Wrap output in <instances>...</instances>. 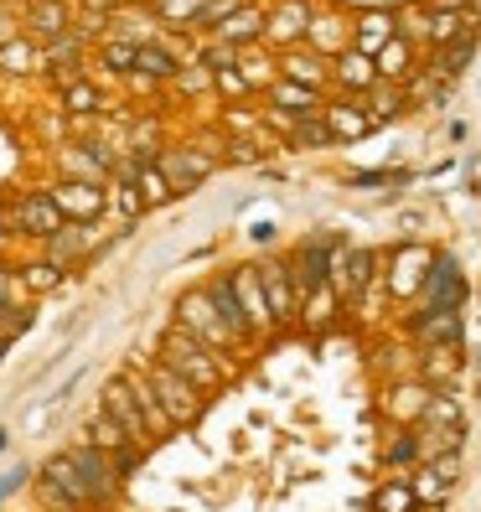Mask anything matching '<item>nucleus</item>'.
I'll return each mask as SVG.
<instances>
[{"label":"nucleus","instance_id":"nucleus-43","mask_svg":"<svg viewBox=\"0 0 481 512\" xmlns=\"http://www.w3.org/2000/svg\"><path fill=\"white\" fill-rule=\"evenodd\" d=\"M135 52H140V42H109L104 47V63L125 73V68H135Z\"/></svg>","mask_w":481,"mask_h":512},{"label":"nucleus","instance_id":"nucleus-29","mask_svg":"<svg viewBox=\"0 0 481 512\" xmlns=\"http://www.w3.org/2000/svg\"><path fill=\"white\" fill-rule=\"evenodd\" d=\"M88 445H99V450H109V456H119V450H130L135 440H130V435H125V430H119V425H114V419H109V414L99 409L94 419H88Z\"/></svg>","mask_w":481,"mask_h":512},{"label":"nucleus","instance_id":"nucleus-3","mask_svg":"<svg viewBox=\"0 0 481 512\" xmlns=\"http://www.w3.org/2000/svg\"><path fill=\"white\" fill-rule=\"evenodd\" d=\"M176 326H187L197 342H207L218 357L228 352V347H238V337L228 331V321L218 316V306H213V295L207 290H187L182 300H176Z\"/></svg>","mask_w":481,"mask_h":512},{"label":"nucleus","instance_id":"nucleus-9","mask_svg":"<svg viewBox=\"0 0 481 512\" xmlns=\"http://www.w3.org/2000/svg\"><path fill=\"white\" fill-rule=\"evenodd\" d=\"M425 306H435V311H461L466 306V275H461L456 254H435L430 280H425Z\"/></svg>","mask_w":481,"mask_h":512},{"label":"nucleus","instance_id":"nucleus-36","mask_svg":"<svg viewBox=\"0 0 481 512\" xmlns=\"http://www.w3.org/2000/svg\"><path fill=\"white\" fill-rule=\"evenodd\" d=\"M135 68H140V73H150V78H171V73H176V57H171V52H161V47H145V42H140Z\"/></svg>","mask_w":481,"mask_h":512},{"label":"nucleus","instance_id":"nucleus-20","mask_svg":"<svg viewBox=\"0 0 481 512\" xmlns=\"http://www.w3.org/2000/svg\"><path fill=\"white\" fill-rule=\"evenodd\" d=\"M280 78H290V83H300V88H321L332 83V57H321V52H306V47H290L285 57H280Z\"/></svg>","mask_w":481,"mask_h":512},{"label":"nucleus","instance_id":"nucleus-46","mask_svg":"<svg viewBox=\"0 0 481 512\" xmlns=\"http://www.w3.org/2000/svg\"><path fill=\"white\" fill-rule=\"evenodd\" d=\"M378 182H404V176H394V171H363V176H352V187H378Z\"/></svg>","mask_w":481,"mask_h":512},{"label":"nucleus","instance_id":"nucleus-49","mask_svg":"<svg viewBox=\"0 0 481 512\" xmlns=\"http://www.w3.org/2000/svg\"><path fill=\"white\" fill-rule=\"evenodd\" d=\"M6 440H11V435H6V430H0V450H6Z\"/></svg>","mask_w":481,"mask_h":512},{"label":"nucleus","instance_id":"nucleus-44","mask_svg":"<svg viewBox=\"0 0 481 512\" xmlns=\"http://www.w3.org/2000/svg\"><path fill=\"white\" fill-rule=\"evenodd\" d=\"M264 145L259 140H228V161H259Z\"/></svg>","mask_w":481,"mask_h":512},{"label":"nucleus","instance_id":"nucleus-5","mask_svg":"<svg viewBox=\"0 0 481 512\" xmlns=\"http://www.w3.org/2000/svg\"><path fill=\"white\" fill-rule=\"evenodd\" d=\"M68 461H73V471H78V481H83V492H88V507H94V502H109V497L119 492V471H114V456H109V450H99V445H73Z\"/></svg>","mask_w":481,"mask_h":512},{"label":"nucleus","instance_id":"nucleus-13","mask_svg":"<svg viewBox=\"0 0 481 512\" xmlns=\"http://www.w3.org/2000/svg\"><path fill=\"white\" fill-rule=\"evenodd\" d=\"M259 280H264V300H269V316H275V331L290 326V321H300V295H295V285H290L285 259L259 264Z\"/></svg>","mask_w":481,"mask_h":512},{"label":"nucleus","instance_id":"nucleus-6","mask_svg":"<svg viewBox=\"0 0 481 512\" xmlns=\"http://www.w3.org/2000/svg\"><path fill=\"white\" fill-rule=\"evenodd\" d=\"M104 414H109L135 445L156 440V435H150V419H145L140 399H135V388H130V378H109V388H104Z\"/></svg>","mask_w":481,"mask_h":512},{"label":"nucleus","instance_id":"nucleus-41","mask_svg":"<svg viewBox=\"0 0 481 512\" xmlns=\"http://www.w3.org/2000/svg\"><path fill=\"white\" fill-rule=\"evenodd\" d=\"M57 280H63V269H57L52 259H42V264H26V285H32V290H52Z\"/></svg>","mask_w":481,"mask_h":512},{"label":"nucleus","instance_id":"nucleus-34","mask_svg":"<svg viewBox=\"0 0 481 512\" xmlns=\"http://www.w3.org/2000/svg\"><path fill=\"white\" fill-rule=\"evenodd\" d=\"M414 461H425V450H419V430H404L383 445V466H414Z\"/></svg>","mask_w":481,"mask_h":512},{"label":"nucleus","instance_id":"nucleus-35","mask_svg":"<svg viewBox=\"0 0 481 512\" xmlns=\"http://www.w3.org/2000/svg\"><path fill=\"white\" fill-rule=\"evenodd\" d=\"M32 26L37 32H68V6L63 0H32Z\"/></svg>","mask_w":481,"mask_h":512},{"label":"nucleus","instance_id":"nucleus-18","mask_svg":"<svg viewBox=\"0 0 481 512\" xmlns=\"http://www.w3.org/2000/svg\"><path fill=\"white\" fill-rule=\"evenodd\" d=\"M332 78H337L342 94H373V88H378V63H373L368 52L347 47V52L332 57Z\"/></svg>","mask_w":481,"mask_h":512},{"label":"nucleus","instance_id":"nucleus-31","mask_svg":"<svg viewBox=\"0 0 481 512\" xmlns=\"http://www.w3.org/2000/svg\"><path fill=\"white\" fill-rule=\"evenodd\" d=\"M135 187H140L145 207H161V202H171V197H176V192H171V182L161 176V166H156V161H140V171H135Z\"/></svg>","mask_w":481,"mask_h":512},{"label":"nucleus","instance_id":"nucleus-39","mask_svg":"<svg viewBox=\"0 0 481 512\" xmlns=\"http://www.w3.org/2000/svg\"><path fill=\"white\" fill-rule=\"evenodd\" d=\"M26 326H32V311H26V306H16V300H6V306H0V337H21V331Z\"/></svg>","mask_w":481,"mask_h":512},{"label":"nucleus","instance_id":"nucleus-37","mask_svg":"<svg viewBox=\"0 0 481 512\" xmlns=\"http://www.w3.org/2000/svg\"><path fill=\"white\" fill-rule=\"evenodd\" d=\"M202 6H207V0H156V11H161L166 21H176V26H197Z\"/></svg>","mask_w":481,"mask_h":512},{"label":"nucleus","instance_id":"nucleus-28","mask_svg":"<svg viewBox=\"0 0 481 512\" xmlns=\"http://www.w3.org/2000/svg\"><path fill=\"white\" fill-rule=\"evenodd\" d=\"M218 32H223V42L238 52V47H244V42H254V37H264V16L254 11V6H244V11H238L233 21H223L218 26Z\"/></svg>","mask_w":481,"mask_h":512},{"label":"nucleus","instance_id":"nucleus-8","mask_svg":"<svg viewBox=\"0 0 481 512\" xmlns=\"http://www.w3.org/2000/svg\"><path fill=\"white\" fill-rule=\"evenodd\" d=\"M373 264H378L373 249H332V285L342 295V306L363 300V290L373 285Z\"/></svg>","mask_w":481,"mask_h":512},{"label":"nucleus","instance_id":"nucleus-17","mask_svg":"<svg viewBox=\"0 0 481 512\" xmlns=\"http://www.w3.org/2000/svg\"><path fill=\"white\" fill-rule=\"evenodd\" d=\"M52 202H57V213H63V218L94 223L104 213V187L99 182H63V187H52Z\"/></svg>","mask_w":481,"mask_h":512},{"label":"nucleus","instance_id":"nucleus-50","mask_svg":"<svg viewBox=\"0 0 481 512\" xmlns=\"http://www.w3.org/2000/svg\"><path fill=\"white\" fill-rule=\"evenodd\" d=\"M6 347H11V342H6V337H0V357H6Z\"/></svg>","mask_w":481,"mask_h":512},{"label":"nucleus","instance_id":"nucleus-10","mask_svg":"<svg viewBox=\"0 0 481 512\" xmlns=\"http://www.w3.org/2000/svg\"><path fill=\"white\" fill-rule=\"evenodd\" d=\"M430 264H435V254L419 249V244H404V249L388 254V290H394V300H399V295H414V290L425 295Z\"/></svg>","mask_w":481,"mask_h":512},{"label":"nucleus","instance_id":"nucleus-45","mask_svg":"<svg viewBox=\"0 0 481 512\" xmlns=\"http://www.w3.org/2000/svg\"><path fill=\"white\" fill-rule=\"evenodd\" d=\"M26 476H32V471H26V466H16V471H6V476H0V502H6L16 487H26Z\"/></svg>","mask_w":481,"mask_h":512},{"label":"nucleus","instance_id":"nucleus-23","mask_svg":"<svg viewBox=\"0 0 481 512\" xmlns=\"http://www.w3.org/2000/svg\"><path fill=\"white\" fill-rule=\"evenodd\" d=\"M337 311H342V295H337V285L326 280L321 290H311L306 300H300V321H306V331H326L337 321Z\"/></svg>","mask_w":481,"mask_h":512},{"label":"nucleus","instance_id":"nucleus-22","mask_svg":"<svg viewBox=\"0 0 481 512\" xmlns=\"http://www.w3.org/2000/svg\"><path fill=\"white\" fill-rule=\"evenodd\" d=\"M388 42H394V16H388V11H368L363 21H352V47L357 52L378 57Z\"/></svg>","mask_w":481,"mask_h":512},{"label":"nucleus","instance_id":"nucleus-27","mask_svg":"<svg viewBox=\"0 0 481 512\" xmlns=\"http://www.w3.org/2000/svg\"><path fill=\"white\" fill-rule=\"evenodd\" d=\"M88 228H94V223H68L63 233H52V238H47V254H52V264H57V269L73 264V259L88 249Z\"/></svg>","mask_w":481,"mask_h":512},{"label":"nucleus","instance_id":"nucleus-30","mask_svg":"<svg viewBox=\"0 0 481 512\" xmlns=\"http://www.w3.org/2000/svg\"><path fill=\"white\" fill-rule=\"evenodd\" d=\"M290 145H300V150H332V145H337V135L326 130V119H321V114H311V119H295Z\"/></svg>","mask_w":481,"mask_h":512},{"label":"nucleus","instance_id":"nucleus-48","mask_svg":"<svg viewBox=\"0 0 481 512\" xmlns=\"http://www.w3.org/2000/svg\"><path fill=\"white\" fill-rule=\"evenodd\" d=\"M6 290H11V269H0V306H6Z\"/></svg>","mask_w":481,"mask_h":512},{"label":"nucleus","instance_id":"nucleus-42","mask_svg":"<svg viewBox=\"0 0 481 512\" xmlns=\"http://www.w3.org/2000/svg\"><path fill=\"white\" fill-rule=\"evenodd\" d=\"M63 104H68L73 114H94V109H99V94H94L88 83H73L68 94H63Z\"/></svg>","mask_w":481,"mask_h":512},{"label":"nucleus","instance_id":"nucleus-21","mask_svg":"<svg viewBox=\"0 0 481 512\" xmlns=\"http://www.w3.org/2000/svg\"><path fill=\"white\" fill-rule=\"evenodd\" d=\"M207 295H213V306H218V316L228 321V331L238 337V347L244 342H254V331H249V321H244V306H238V295H233V275H213L202 285Z\"/></svg>","mask_w":481,"mask_h":512},{"label":"nucleus","instance_id":"nucleus-25","mask_svg":"<svg viewBox=\"0 0 481 512\" xmlns=\"http://www.w3.org/2000/svg\"><path fill=\"white\" fill-rule=\"evenodd\" d=\"M471 57H476V26H471V32H466L461 42H450V47H440L430 68H435V73H440L445 83H456V78H461V73L471 68Z\"/></svg>","mask_w":481,"mask_h":512},{"label":"nucleus","instance_id":"nucleus-14","mask_svg":"<svg viewBox=\"0 0 481 512\" xmlns=\"http://www.w3.org/2000/svg\"><path fill=\"white\" fill-rule=\"evenodd\" d=\"M311 21H316L311 0H280V6L264 16V37L295 47V42H306V37H311Z\"/></svg>","mask_w":481,"mask_h":512},{"label":"nucleus","instance_id":"nucleus-11","mask_svg":"<svg viewBox=\"0 0 481 512\" xmlns=\"http://www.w3.org/2000/svg\"><path fill=\"white\" fill-rule=\"evenodd\" d=\"M404 326H409V337L419 342V352H430V347H461V311L425 306V311H414Z\"/></svg>","mask_w":481,"mask_h":512},{"label":"nucleus","instance_id":"nucleus-33","mask_svg":"<svg viewBox=\"0 0 481 512\" xmlns=\"http://www.w3.org/2000/svg\"><path fill=\"white\" fill-rule=\"evenodd\" d=\"M461 368V347H430L425 363H419V373H425V383H440V378H456Z\"/></svg>","mask_w":481,"mask_h":512},{"label":"nucleus","instance_id":"nucleus-32","mask_svg":"<svg viewBox=\"0 0 481 512\" xmlns=\"http://www.w3.org/2000/svg\"><path fill=\"white\" fill-rule=\"evenodd\" d=\"M368 104H373L368 114L378 119V125H388V119H399V114H404L409 99H404V88H399V83H378L373 94H368Z\"/></svg>","mask_w":481,"mask_h":512},{"label":"nucleus","instance_id":"nucleus-2","mask_svg":"<svg viewBox=\"0 0 481 512\" xmlns=\"http://www.w3.org/2000/svg\"><path fill=\"white\" fill-rule=\"evenodd\" d=\"M145 383H150V394H156L161 414L171 419V430L197 425V419H202V394H197L182 373H171L166 363H150V368H145Z\"/></svg>","mask_w":481,"mask_h":512},{"label":"nucleus","instance_id":"nucleus-38","mask_svg":"<svg viewBox=\"0 0 481 512\" xmlns=\"http://www.w3.org/2000/svg\"><path fill=\"white\" fill-rule=\"evenodd\" d=\"M37 497H42L47 512H83V507H78L63 487H57V481H47V476H37Z\"/></svg>","mask_w":481,"mask_h":512},{"label":"nucleus","instance_id":"nucleus-16","mask_svg":"<svg viewBox=\"0 0 481 512\" xmlns=\"http://www.w3.org/2000/svg\"><path fill=\"white\" fill-rule=\"evenodd\" d=\"M321 119H326V130L337 135V145L363 140V135H373V130H378V119L368 114V104H352V99H332V104L321 109Z\"/></svg>","mask_w":481,"mask_h":512},{"label":"nucleus","instance_id":"nucleus-24","mask_svg":"<svg viewBox=\"0 0 481 512\" xmlns=\"http://www.w3.org/2000/svg\"><path fill=\"white\" fill-rule=\"evenodd\" d=\"M378 83H409L414 78V42H404V37H394L378 57Z\"/></svg>","mask_w":481,"mask_h":512},{"label":"nucleus","instance_id":"nucleus-15","mask_svg":"<svg viewBox=\"0 0 481 512\" xmlns=\"http://www.w3.org/2000/svg\"><path fill=\"white\" fill-rule=\"evenodd\" d=\"M63 228H68V218L57 213L52 192H32V197H21V207H16V233L52 238V233H63Z\"/></svg>","mask_w":481,"mask_h":512},{"label":"nucleus","instance_id":"nucleus-19","mask_svg":"<svg viewBox=\"0 0 481 512\" xmlns=\"http://www.w3.org/2000/svg\"><path fill=\"white\" fill-rule=\"evenodd\" d=\"M264 94H269V109L285 114V119H311V114L326 109V99L316 94V88H300V83H290V78H275Z\"/></svg>","mask_w":481,"mask_h":512},{"label":"nucleus","instance_id":"nucleus-7","mask_svg":"<svg viewBox=\"0 0 481 512\" xmlns=\"http://www.w3.org/2000/svg\"><path fill=\"white\" fill-rule=\"evenodd\" d=\"M156 166H161V176L171 182L176 197L192 192V187H202L207 176H213V161H207L202 150H192V145H166L161 156H156Z\"/></svg>","mask_w":481,"mask_h":512},{"label":"nucleus","instance_id":"nucleus-12","mask_svg":"<svg viewBox=\"0 0 481 512\" xmlns=\"http://www.w3.org/2000/svg\"><path fill=\"white\" fill-rule=\"evenodd\" d=\"M233 295H238V306H244V321H249L254 337L275 331V316H269V300H264V280H259V264H238L233 269Z\"/></svg>","mask_w":481,"mask_h":512},{"label":"nucleus","instance_id":"nucleus-47","mask_svg":"<svg viewBox=\"0 0 481 512\" xmlns=\"http://www.w3.org/2000/svg\"><path fill=\"white\" fill-rule=\"evenodd\" d=\"M430 6H435V11H461V16H466V6H476V0H430Z\"/></svg>","mask_w":481,"mask_h":512},{"label":"nucleus","instance_id":"nucleus-26","mask_svg":"<svg viewBox=\"0 0 481 512\" xmlns=\"http://www.w3.org/2000/svg\"><path fill=\"white\" fill-rule=\"evenodd\" d=\"M368 512H419V497H414V487H409V476H388L383 487L373 492Z\"/></svg>","mask_w":481,"mask_h":512},{"label":"nucleus","instance_id":"nucleus-40","mask_svg":"<svg viewBox=\"0 0 481 512\" xmlns=\"http://www.w3.org/2000/svg\"><path fill=\"white\" fill-rule=\"evenodd\" d=\"M0 63H6L11 73H26V68L37 63V52L26 47V42H6V47H0Z\"/></svg>","mask_w":481,"mask_h":512},{"label":"nucleus","instance_id":"nucleus-1","mask_svg":"<svg viewBox=\"0 0 481 512\" xmlns=\"http://www.w3.org/2000/svg\"><path fill=\"white\" fill-rule=\"evenodd\" d=\"M156 363H166L171 373H182V378L197 388V394H213V388L228 383V363H223V357L207 347V342H197L187 326H171V331H166Z\"/></svg>","mask_w":481,"mask_h":512},{"label":"nucleus","instance_id":"nucleus-4","mask_svg":"<svg viewBox=\"0 0 481 512\" xmlns=\"http://www.w3.org/2000/svg\"><path fill=\"white\" fill-rule=\"evenodd\" d=\"M285 269H290L295 295L306 300L311 290H321L326 280H332V244H326V238H306V244H295L285 254Z\"/></svg>","mask_w":481,"mask_h":512}]
</instances>
